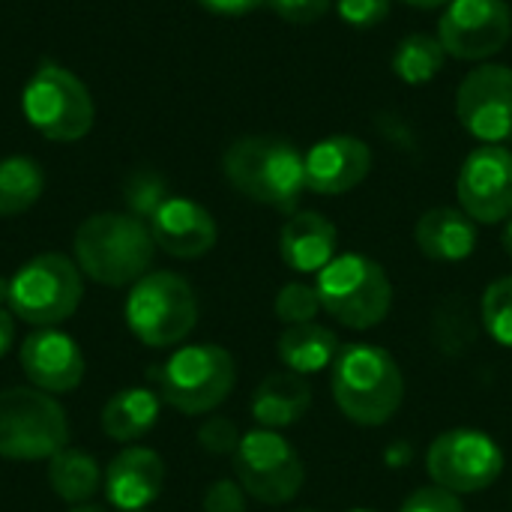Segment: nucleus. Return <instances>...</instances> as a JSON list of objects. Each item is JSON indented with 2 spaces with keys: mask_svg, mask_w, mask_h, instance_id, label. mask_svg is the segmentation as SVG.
<instances>
[{
  "mask_svg": "<svg viewBox=\"0 0 512 512\" xmlns=\"http://www.w3.org/2000/svg\"><path fill=\"white\" fill-rule=\"evenodd\" d=\"M225 180L255 204L297 213L306 192V153L282 135H243L222 156Z\"/></svg>",
  "mask_w": 512,
  "mask_h": 512,
  "instance_id": "1",
  "label": "nucleus"
},
{
  "mask_svg": "<svg viewBox=\"0 0 512 512\" xmlns=\"http://www.w3.org/2000/svg\"><path fill=\"white\" fill-rule=\"evenodd\" d=\"M336 408L363 429H378L396 417L405 399V378L396 357L369 342L342 345L330 366Z\"/></svg>",
  "mask_w": 512,
  "mask_h": 512,
  "instance_id": "2",
  "label": "nucleus"
},
{
  "mask_svg": "<svg viewBox=\"0 0 512 512\" xmlns=\"http://www.w3.org/2000/svg\"><path fill=\"white\" fill-rule=\"evenodd\" d=\"M72 249L87 279L105 288H123L147 276L156 240L150 225L132 213H96L78 225Z\"/></svg>",
  "mask_w": 512,
  "mask_h": 512,
  "instance_id": "3",
  "label": "nucleus"
},
{
  "mask_svg": "<svg viewBox=\"0 0 512 512\" xmlns=\"http://www.w3.org/2000/svg\"><path fill=\"white\" fill-rule=\"evenodd\" d=\"M315 291L321 309L348 330H372L393 309V282L387 270L360 252L336 255L315 273Z\"/></svg>",
  "mask_w": 512,
  "mask_h": 512,
  "instance_id": "4",
  "label": "nucleus"
},
{
  "mask_svg": "<svg viewBox=\"0 0 512 512\" xmlns=\"http://www.w3.org/2000/svg\"><path fill=\"white\" fill-rule=\"evenodd\" d=\"M21 111L39 135L60 144L81 141L96 120V105L87 84L51 60H45L24 84Z\"/></svg>",
  "mask_w": 512,
  "mask_h": 512,
  "instance_id": "5",
  "label": "nucleus"
},
{
  "mask_svg": "<svg viewBox=\"0 0 512 512\" xmlns=\"http://www.w3.org/2000/svg\"><path fill=\"white\" fill-rule=\"evenodd\" d=\"M126 324L138 342L150 348H171L195 330L198 297L177 273H147L126 297Z\"/></svg>",
  "mask_w": 512,
  "mask_h": 512,
  "instance_id": "6",
  "label": "nucleus"
},
{
  "mask_svg": "<svg viewBox=\"0 0 512 512\" xmlns=\"http://www.w3.org/2000/svg\"><path fill=\"white\" fill-rule=\"evenodd\" d=\"M69 447V420L51 393L12 387L0 393V456L42 462Z\"/></svg>",
  "mask_w": 512,
  "mask_h": 512,
  "instance_id": "7",
  "label": "nucleus"
},
{
  "mask_svg": "<svg viewBox=\"0 0 512 512\" xmlns=\"http://www.w3.org/2000/svg\"><path fill=\"white\" fill-rule=\"evenodd\" d=\"M81 276L75 258L42 252L21 264L9 279V312L33 327H57L75 315L84 297Z\"/></svg>",
  "mask_w": 512,
  "mask_h": 512,
  "instance_id": "8",
  "label": "nucleus"
},
{
  "mask_svg": "<svg viewBox=\"0 0 512 512\" xmlns=\"http://www.w3.org/2000/svg\"><path fill=\"white\" fill-rule=\"evenodd\" d=\"M159 396L180 414L216 411L237 384V363L219 345H186L159 366Z\"/></svg>",
  "mask_w": 512,
  "mask_h": 512,
  "instance_id": "9",
  "label": "nucleus"
},
{
  "mask_svg": "<svg viewBox=\"0 0 512 512\" xmlns=\"http://www.w3.org/2000/svg\"><path fill=\"white\" fill-rule=\"evenodd\" d=\"M234 474L243 492L267 507L291 504L306 483V465L300 453L273 429H252L240 438Z\"/></svg>",
  "mask_w": 512,
  "mask_h": 512,
  "instance_id": "10",
  "label": "nucleus"
},
{
  "mask_svg": "<svg viewBox=\"0 0 512 512\" xmlns=\"http://www.w3.org/2000/svg\"><path fill=\"white\" fill-rule=\"evenodd\" d=\"M426 471L435 486L453 495H477L504 474V450L480 429L441 432L426 450Z\"/></svg>",
  "mask_w": 512,
  "mask_h": 512,
  "instance_id": "11",
  "label": "nucleus"
},
{
  "mask_svg": "<svg viewBox=\"0 0 512 512\" xmlns=\"http://www.w3.org/2000/svg\"><path fill=\"white\" fill-rule=\"evenodd\" d=\"M512 36V9L507 0H450L438 21V39L447 57L489 60L504 51Z\"/></svg>",
  "mask_w": 512,
  "mask_h": 512,
  "instance_id": "12",
  "label": "nucleus"
},
{
  "mask_svg": "<svg viewBox=\"0 0 512 512\" xmlns=\"http://www.w3.org/2000/svg\"><path fill=\"white\" fill-rule=\"evenodd\" d=\"M459 207L480 225H498L512 216V150L480 144L471 150L456 177Z\"/></svg>",
  "mask_w": 512,
  "mask_h": 512,
  "instance_id": "13",
  "label": "nucleus"
},
{
  "mask_svg": "<svg viewBox=\"0 0 512 512\" xmlns=\"http://www.w3.org/2000/svg\"><path fill=\"white\" fill-rule=\"evenodd\" d=\"M456 117L468 135L483 144H504L512 138V69L483 63L471 69L456 93Z\"/></svg>",
  "mask_w": 512,
  "mask_h": 512,
  "instance_id": "14",
  "label": "nucleus"
},
{
  "mask_svg": "<svg viewBox=\"0 0 512 512\" xmlns=\"http://www.w3.org/2000/svg\"><path fill=\"white\" fill-rule=\"evenodd\" d=\"M372 171V150L357 135H327L306 150V189L315 195H345Z\"/></svg>",
  "mask_w": 512,
  "mask_h": 512,
  "instance_id": "15",
  "label": "nucleus"
},
{
  "mask_svg": "<svg viewBox=\"0 0 512 512\" xmlns=\"http://www.w3.org/2000/svg\"><path fill=\"white\" fill-rule=\"evenodd\" d=\"M21 369L42 393H69L84 381V354L78 342L54 327H39L21 342Z\"/></svg>",
  "mask_w": 512,
  "mask_h": 512,
  "instance_id": "16",
  "label": "nucleus"
},
{
  "mask_svg": "<svg viewBox=\"0 0 512 512\" xmlns=\"http://www.w3.org/2000/svg\"><path fill=\"white\" fill-rule=\"evenodd\" d=\"M150 234L156 240V249H162L171 258H201L216 246V219L210 216V210L192 198H180L171 195L147 222Z\"/></svg>",
  "mask_w": 512,
  "mask_h": 512,
  "instance_id": "17",
  "label": "nucleus"
},
{
  "mask_svg": "<svg viewBox=\"0 0 512 512\" xmlns=\"http://www.w3.org/2000/svg\"><path fill=\"white\" fill-rule=\"evenodd\" d=\"M165 486V462L150 447H123L105 471L108 504L123 512L147 510Z\"/></svg>",
  "mask_w": 512,
  "mask_h": 512,
  "instance_id": "18",
  "label": "nucleus"
},
{
  "mask_svg": "<svg viewBox=\"0 0 512 512\" xmlns=\"http://www.w3.org/2000/svg\"><path fill=\"white\" fill-rule=\"evenodd\" d=\"M336 246V225L315 210L291 213L279 231V255L294 273H321L336 258Z\"/></svg>",
  "mask_w": 512,
  "mask_h": 512,
  "instance_id": "19",
  "label": "nucleus"
},
{
  "mask_svg": "<svg viewBox=\"0 0 512 512\" xmlns=\"http://www.w3.org/2000/svg\"><path fill=\"white\" fill-rule=\"evenodd\" d=\"M414 240L429 261L459 264L477 249V222L462 207H432L417 219Z\"/></svg>",
  "mask_w": 512,
  "mask_h": 512,
  "instance_id": "20",
  "label": "nucleus"
},
{
  "mask_svg": "<svg viewBox=\"0 0 512 512\" xmlns=\"http://www.w3.org/2000/svg\"><path fill=\"white\" fill-rule=\"evenodd\" d=\"M312 408V384L297 372H273L267 375L249 402L252 420L258 429H288L297 426Z\"/></svg>",
  "mask_w": 512,
  "mask_h": 512,
  "instance_id": "21",
  "label": "nucleus"
},
{
  "mask_svg": "<svg viewBox=\"0 0 512 512\" xmlns=\"http://www.w3.org/2000/svg\"><path fill=\"white\" fill-rule=\"evenodd\" d=\"M342 342L339 336L324 327V324H297V327H285L279 342H276V354L282 360V366L288 372L297 375H318L324 369L333 366V360L339 357Z\"/></svg>",
  "mask_w": 512,
  "mask_h": 512,
  "instance_id": "22",
  "label": "nucleus"
},
{
  "mask_svg": "<svg viewBox=\"0 0 512 512\" xmlns=\"http://www.w3.org/2000/svg\"><path fill=\"white\" fill-rule=\"evenodd\" d=\"M162 411V396L147 390V387H126L120 393H114L105 408H102V432L111 441L120 444H132L138 438H144Z\"/></svg>",
  "mask_w": 512,
  "mask_h": 512,
  "instance_id": "23",
  "label": "nucleus"
},
{
  "mask_svg": "<svg viewBox=\"0 0 512 512\" xmlns=\"http://www.w3.org/2000/svg\"><path fill=\"white\" fill-rule=\"evenodd\" d=\"M99 465L90 453L63 447L57 456L48 459V483L54 495L66 504H87L99 489Z\"/></svg>",
  "mask_w": 512,
  "mask_h": 512,
  "instance_id": "24",
  "label": "nucleus"
},
{
  "mask_svg": "<svg viewBox=\"0 0 512 512\" xmlns=\"http://www.w3.org/2000/svg\"><path fill=\"white\" fill-rule=\"evenodd\" d=\"M45 189V174L30 156L0 159V219L30 210Z\"/></svg>",
  "mask_w": 512,
  "mask_h": 512,
  "instance_id": "25",
  "label": "nucleus"
},
{
  "mask_svg": "<svg viewBox=\"0 0 512 512\" xmlns=\"http://www.w3.org/2000/svg\"><path fill=\"white\" fill-rule=\"evenodd\" d=\"M447 63V51L441 45L438 36H429V33H411L405 36L393 57H390V66H393V75L405 84H426L432 81Z\"/></svg>",
  "mask_w": 512,
  "mask_h": 512,
  "instance_id": "26",
  "label": "nucleus"
},
{
  "mask_svg": "<svg viewBox=\"0 0 512 512\" xmlns=\"http://www.w3.org/2000/svg\"><path fill=\"white\" fill-rule=\"evenodd\" d=\"M480 321L486 327V333L504 345L512 348V276L495 279L480 300Z\"/></svg>",
  "mask_w": 512,
  "mask_h": 512,
  "instance_id": "27",
  "label": "nucleus"
},
{
  "mask_svg": "<svg viewBox=\"0 0 512 512\" xmlns=\"http://www.w3.org/2000/svg\"><path fill=\"white\" fill-rule=\"evenodd\" d=\"M273 312H276V318H279L285 327L312 324V321L318 318V312H321V297H318L315 285L288 282V285H282V291L276 294Z\"/></svg>",
  "mask_w": 512,
  "mask_h": 512,
  "instance_id": "28",
  "label": "nucleus"
},
{
  "mask_svg": "<svg viewBox=\"0 0 512 512\" xmlns=\"http://www.w3.org/2000/svg\"><path fill=\"white\" fill-rule=\"evenodd\" d=\"M123 195H126L129 213L138 216V219H144V222H150L153 213L171 198V195H168L165 177H159L156 171H147V168H144V171H135V174L126 180Z\"/></svg>",
  "mask_w": 512,
  "mask_h": 512,
  "instance_id": "29",
  "label": "nucleus"
},
{
  "mask_svg": "<svg viewBox=\"0 0 512 512\" xmlns=\"http://www.w3.org/2000/svg\"><path fill=\"white\" fill-rule=\"evenodd\" d=\"M240 429L228 417H210L198 429V444L210 456H234L240 447Z\"/></svg>",
  "mask_w": 512,
  "mask_h": 512,
  "instance_id": "30",
  "label": "nucleus"
},
{
  "mask_svg": "<svg viewBox=\"0 0 512 512\" xmlns=\"http://www.w3.org/2000/svg\"><path fill=\"white\" fill-rule=\"evenodd\" d=\"M333 3H336L339 18L348 27L369 30V27H378L387 18L393 0H333Z\"/></svg>",
  "mask_w": 512,
  "mask_h": 512,
  "instance_id": "31",
  "label": "nucleus"
},
{
  "mask_svg": "<svg viewBox=\"0 0 512 512\" xmlns=\"http://www.w3.org/2000/svg\"><path fill=\"white\" fill-rule=\"evenodd\" d=\"M399 512H465L459 495L441 489V486H423L417 492H411L405 498V504L399 507Z\"/></svg>",
  "mask_w": 512,
  "mask_h": 512,
  "instance_id": "32",
  "label": "nucleus"
},
{
  "mask_svg": "<svg viewBox=\"0 0 512 512\" xmlns=\"http://www.w3.org/2000/svg\"><path fill=\"white\" fill-rule=\"evenodd\" d=\"M267 3L288 24H315L333 6V0H267Z\"/></svg>",
  "mask_w": 512,
  "mask_h": 512,
  "instance_id": "33",
  "label": "nucleus"
},
{
  "mask_svg": "<svg viewBox=\"0 0 512 512\" xmlns=\"http://www.w3.org/2000/svg\"><path fill=\"white\" fill-rule=\"evenodd\" d=\"M204 512H246V492L237 480H216L204 492Z\"/></svg>",
  "mask_w": 512,
  "mask_h": 512,
  "instance_id": "34",
  "label": "nucleus"
},
{
  "mask_svg": "<svg viewBox=\"0 0 512 512\" xmlns=\"http://www.w3.org/2000/svg\"><path fill=\"white\" fill-rule=\"evenodd\" d=\"M198 3L216 15H246V12H255L258 6H264L267 0H198Z\"/></svg>",
  "mask_w": 512,
  "mask_h": 512,
  "instance_id": "35",
  "label": "nucleus"
},
{
  "mask_svg": "<svg viewBox=\"0 0 512 512\" xmlns=\"http://www.w3.org/2000/svg\"><path fill=\"white\" fill-rule=\"evenodd\" d=\"M411 456H414V447H411L408 441H393V444L384 450V462H387L390 468H405V465H411Z\"/></svg>",
  "mask_w": 512,
  "mask_h": 512,
  "instance_id": "36",
  "label": "nucleus"
},
{
  "mask_svg": "<svg viewBox=\"0 0 512 512\" xmlns=\"http://www.w3.org/2000/svg\"><path fill=\"white\" fill-rule=\"evenodd\" d=\"M15 342V315L0 309V357L12 348Z\"/></svg>",
  "mask_w": 512,
  "mask_h": 512,
  "instance_id": "37",
  "label": "nucleus"
},
{
  "mask_svg": "<svg viewBox=\"0 0 512 512\" xmlns=\"http://www.w3.org/2000/svg\"><path fill=\"white\" fill-rule=\"evenodd\" d=\"M405 6H417V9H438V6H447L450 0H399Z\"/></svg>",
  "mask_w": 512,
  "mask_h": 512,
  "instance_id": "38",
  "label": "nucleus"
},
{
  "mask_svg": "<svg viewBox=\"0 0 512 512\" xmlns=\"http://www.w3.org/2000/svg\"><path fill=\"white\" fill-rule=\"evenodd\" d=\"M501 243H504V252L512 258V216L507 219V225H504V234H501Z\"/></svg>",
  "mask_w": 512,
  "mask_h": 512,
  "instance_id": "39",
  "label": "nucleus"
},
{
  "mask_svg": "<svg viewBox=\"0 0 512 512\" xmlns=\"http://www.w3.org/2000/svg\"><path fill=\"white\" fill-rule=\"evenodd\" d=\"M6 306H9V279L0 276V309H6Z\"/></svg>",
  "mask_w": 512,
  "mask_h": 512,
  "instance_id": "40",
  "label": "nucleus"
},
{
  "mask_svg": "<svg viewBox=\"0 0 512 512\" xmlns=\"http://www.w3.org/2000/svg\"><path fill=\"white\" fill-rule=\"evenodd\" d=\"M69 512H108V510H105V507H99V504H90V501H87V504H75Z\"/></svg>",
  "mask_w": 512,
  "mask_h": 512,
  "instance_id": "41",
  "label": "nucleus"
},
{
  "mask_svg": "<svg viewBox=\"0 0 512 512\" xmlns=\"http://www.w3.org/2000/svg\"><path fill=\"white\" fill-rule=\"evenodd\" d=\"M351 512H378V510H351Z\"/></svg>",
  "mask_w": 512,
  "mask_h": 512,
  "instance_id": "42",
  "label": "nucleus"
},
{
  "mask_svg": "<svg viewBox=\"0 0 512 512\" xmlns=\"http://www.w3.org/2000/svg\"><path fill=\"white\" fill-rule=\"evenodd\" d=\"M297 512H315V510H297Z\"/></svg>",
  "mask_w": 512,
  "mask_h": 512,
  "instance_id": "43",
  "label": "nucleus"
}]
</instances>
